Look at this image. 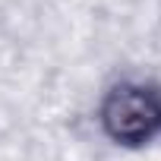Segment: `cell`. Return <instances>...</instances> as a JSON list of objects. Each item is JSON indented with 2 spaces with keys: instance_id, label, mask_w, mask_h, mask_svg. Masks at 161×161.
<instances>
[{
  "instance_id": "obj_1",
  "label": "cell",
  "mask_w": 161,
  "mask_h": 161,
  "mask_svg": "<svg viewBox=\"0 0 161 161\" xmlns=\"http://www.w3.org/2000/svg\"><path fill=\"white\" fill-rule=\"evenodd\" d=\"M98 120L117 145H148L161 136V92L145 82H120L104 95Z\"/></svg>"
}]
</instances>
